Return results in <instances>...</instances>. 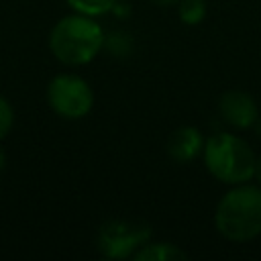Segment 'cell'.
Listing matches in <instances>:
<instances>
[{"label":"cell","instance_id":"cell-12","mask_svg":"<svg viewBox=\"0 0 261 261\" xmlns=\"http://www.w3.org/2000/svg\"><path fill=\"white\" fill-rule=\"evenodd\" d=\"M12 124H14V110H12L10 102L4 96H0V141L4 137H8Z\"/></svg>","mask_w":261,"mask_h":261},{"label":"cell","instance_id":"cell-8","mask_svg":"<svg viewBox=\"0 0 261 261\" xmlns=\"http://www.w3.org/2000/svg\"><path fill=\"white\" fill-rule=\"evenodd\" d=\"M133 259L137 261H186L188 259V253L173 245V243H153V241H147L135 255Z\"/></svg>","mask_w":261,"mask_h":261},{"label":"cell","instance_id":"cell-7","mask_svg":"<svg viewBox=\"0 0 261 261\" xmlns=\"http://www.w3.org/2000/svg\"><path fill=\"white\" fill-rule=\"evenodd\" d=\"M165 151L175 163H190L204 151V139L196 126H177L165 141Z\"/></svg>","mask_w":261,"mask_h":261},{"label":"cell","instance_id":"cell-6","mask_svg":"<svg viewBox=\"0 0 261 261\" xmlns=\"http://www.w3.org/2000/svg\"><path fill=\"white\" fill-rule=\"evenodd\" d=\"M218 112L232 128H251L259 118L257 102L243 90H228L218 100Z\"/></svg>","mask_w":261,"mask_h":261},{"label":"cell","instance_id":"cell-4","mask_svg":"<svg viewBox=\"0 0 261 261\" xmlns=\"http://www.w3.org/2000/svg\"><path fill=\"white\" fill-rule=\"evenodd\" d=\"M47 102L57 116L80 120L94 106V90L82 75L57 73L47 86Z\"/></svg>","mask_w":261,"mask_h":261},{"label":"cell","instance_id":"cell-2","mask_svg":"<svg viewBox=\"0 0 261 261\" xmlns=\"http://www.w3.org/2000/svg\"><path fill=\"white\" fill-rule=\"evenodd\" d=\"M104 31L94 16L71 12L49 33V49L63 65H86L104 49Z\"/></svg>","mask_w":261,"mask_h":261},{"label":"cell","instance_id":"cell-3","mask_svg":"<svg viewBox=\"0 0 261 261\" xmlns=\"http://www.w3.org/2000/svg\"><path fill=\"white\" fill-rule=\"evenodd\" d=\"M202 157L208 173L226 186L251 181L255 175L257 155L239 135L214 133L204 141Z\"/></svg>","mask_w":261,"mask_h":261},{"label":"cell","instance_id":"cell-1","mask_svg":"<svg viewBox=\"0 0 261 261\" xmlns=\"http://www.w3.org/2000/svg\"><path fill=\"white\" fill-rule=\"evenodd\" d=\"M214 226L232 243H247L261 234V186L237 184L216 204Z\"/></svg>","mask_w":261,"mask_h":261},{"label":"cell","instance_id":"cell-14","mask_svg":"<svg viewBox=\"0 0 261 261\" xmlns=\"http://www.w3.org/2000/svg\"><path fill=\"white\" fill-rule=\"evenodd\" d=\"M151 2L157 6H171V4H177L179 0H151Z\"/></svg>","mask_w":261,"mask_h":261},{"label":"cell","instance_id":"cell-10","mask_svg":"<svg viewBox=\"0 0 261 261\" xmlns=\"http://www.w3.org/2000/svg\"><path fill=\"white\" fill-rule=\"evenodd\" d=\"M65 2L73 12L94 16V18L112 12V8L116 4V0H65Z\"/></svg>","mask_w":261,"mask_h":261},{"label":"cell","instance_id":"cell-16","mask_svg":"<svg viewBox=\"0 0 261 261\" xmlns=\"http://www.w3.org/2000/svg\"><path fill=\"white\" fill-rule=\"evenodd\" d=\"M255 128H257V135L261 137V114H259V118H257V122H255Z\"/></svg>","mask_w":261,"mask_h":261},{"label":"cell","instance_id":"cell-13","mask_svg":"<svg viewBox=\"0 0 261 261\" xmlns=\"http://www.w3.org/2000/svg\"><path fill=\"white\" fill-rule=\"evenodd\" d=\"M253 179H257V184L261 186V155H257V161H255V175Z\"/></svg>","mask_w":261,"mask_h":261},{"label":"cell","instance_id":"cell-15","mask_svg":"<svg viewBox=\"0 0 261 261\" xmlns=\"http://www.w3.org/2000/svg\"><path fill=\"white\" fill-rule=\"evenodd\" d=\"M6 167V153H4V149L0 147V171Z\"/></svg>","mask_w":261,"mask_h":261},{"label":"cell","instance_id":"cell-5","mask_svg":"<svg viewBox=\"0 0 261 261\" xmlns=\"http://www.w3.org/2000/svg\"><path fill=\"white\" fill-rule=\"evenodd\" d=\"M147 241H151V226L137 220H108L100 226L96 245L106 259H128Z\"/></svg>","mask_w":261,"mask_h":261},{"label":"cell","instance_id":"cell-9","mask_svg":"<svg viewBox=\"0 0 261 261\" xmlns=\"http://www.w3.org/2000/svg\"><path fill=\"white\" fill-rule=\"evenodd\" d=\"M208 0H179L177 2V16L184 24L194 27L200 24L208 12Z\"/></svg>","mask_w":261,"mask_h":261},{"label":"cell","instance_id":"cell-11","mask_svg":"<svg viewBox=\"0 0 261 261\" xmlns=\"http://www.w3.org/2000/svg\"><path fill=\"white\" fill-rule=\"evenodd\" d=\"M104 49L114 55H124L130 51V39L122 35V31H116L112 37H104Z\"/></svg>","mask_w":261,"mask_h":261}]
</instances>
